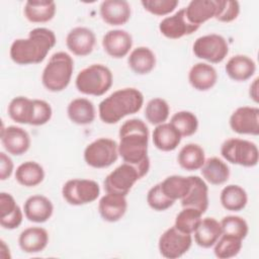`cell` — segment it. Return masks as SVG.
Segmentation results:
<instances>
[{
    "mask_svg": "<svg viewBox=\"0 0 259 259\" xmlns=\"http://www.w3.org/2000/svg\"><path fill=\"white\" fill-rule=\"evenodd\" d=\"M118 154L123 162L139 169L145 176L150 168L148 157L149 130L140 118H132L122 123L119 128Z\"/></svg>",
    "mask_w": 259,
    "mask_h": 259,
    "instance_id": "6da1fadb",
    "label": "cell"
},
{
    "mask_svg": "<svg viewBox=\"0 0 259 259\" xmlns=\"http://www.w3.org/2000/svg\"><path fill=\"white\" fill-rule=\"evenodd\" d=\"M57 38L53 30L36 27L29 31L27 38H17L10 47V58L18 65L38 64L56 45Z\"/></svg>",
    "mask_w": 259,
    "mask_h": 259,
    "instance_id": "7a4b0ae2",
    "label": "cell"
},
{
    "mask_svg": "<svg viewBox=\"0 0 259 259\" xmlns=\"http://www.w3.org/2000/svg\"><path fill=\"white\" fill-rule=\"evenodd\" d=\"M143 103L144 96L140 90L133 87L118 89L99 103V117L105 123H116L124 116L138 112Z\"/></svg>",
    "mask_w": 259,
    "mask_h": 259,
    "instance_id": "3957f363",
    "label": "cell"
},
{
    "mask_svg": "<svg viewBox=\"0 0 259 259\" xmlns=\"http://www.w3.org/2000/svg\"><path fill=\"white\" fill-rule=\"evenodd\" d=\"M73 70L74 61L69 54L65 52L55 53L42 71V85L49 91L60 92L69 85Z\"/></svg>",
    "mask_w": 259,
    "mask_h": 259,
    "instance_id": "277c9868",
    "label": "cell"
},
{
    "mask_svg": "<svg viewBox=\"0 0 259 259\" xmlns=\"http://www.w3.org/2000/svg\"><path fill=\"white\" fill-rule=\"evenodd\" d=\"M112 73L102 64H93L81 70L76 77V88L86 95L101 96L112 85Z\"/></svg>",
    "mask_w": 259,
    "mask_h": 259,
    "instance_id": "5b68a950",
    "label": "cell"
},
{
    "mask_svg": "<svg viewBox=\"0 0 259 259\" xmlns=\"http://www.w3.org/2000/svg\"><path fill=\"white\" fill-rule=\"evenodd\" d=\"M221 154L228 162L244 167L256 166L259 157L254 143L238 138L226 140L221 147Z\"/></svg>",
    "mask_w": 259,
    "mask_h": 259,
    "instance_id": "8992f818",
    "label": "cell"
},
{
    "mask_svg": "<svg viewBox=\"0 0 259 259\" xmlns=\"http://www.w3.org/2000/svg\"><path fill=\"white\" fill-rule=\"evenodd\" d=\"M118 144L108 138H100L90 143L84 150V160L93 168H107L118 158Z\"/></svg>",
    "mask_w": 259,
    "mask_h": 259,
    "instance_id": "52a82bcc",
    "label": "cell"
},
{
    "mask_svg": "<svg viewBox=\"0 0 259 259\" xmlns=\"http://www.w3.org/2000/svg\"><path fill=\"white\" fill-rule=\"evenodd\" d=\"M65 200L72 205L91 203L100 194V188L96 181L90 179H71L62 188Z\"/></svg>",
    "mask_w": 259,
    "mask_h": 259,
    "instance_id": "ba28073f",
    "label": "cell"
},
{
    "mask_svg": "<svg viewBox=\"0 0 259 259\" xmlns=\"http://www.w3.org/2000/svg\"><path fill=\"white\" fill-rule=\"evenodd\" d=\"M142 177L144 176L137 167L123 162L106 176L103 183L104 189L107 193L126 196L134 184Z\"/></svg>",
    "mask_w": 259,
    "mask_h": 259,
    "instance_id": "9c48e42d",
    "label": "cell"
},
{
    "mask_svg": "<svg viewBox=\"0 0 259 259\" xmlns=\"http://www.w3.org/2000/svg\"><path fill=\"white\" fill-rule=\"evenodd\" d=\"M194 55L209 63H221L229 53L226 38L220 34L211 33L198 37L193 44Z\"/></svg>",
    "mask_w": 259,
    "mask_h": 259,
    "instance_id": "30bf717a",
    "label": "cell"
},
{
    "mask_svg": "<svg viewBox=\"0 0 259 259\" xmlns=\"http://www.w3.org/2000/svg\"><path fill=\"white\" fill-rule=\"evenodd\" d=\"M192 238L190 234L179 231L175 226L167 229L159 238V251L168 259H176L183 256L191 247Z\"/></svg>",
    "mask_w": 259,
    "mask_h": 259,
    "instance_id": "8fae6325",
    "label": "cell"
},
{
    "mask_svg": "<svg viewBox=\"0 0 259 259\" xmlns=\"http://www.w3.org/2000/svg\"><path fill=\"white\" fill-rule=\"evenodd\" d=\"M231 128L240 135H259V109L254 106L238 107L230 117Z\"/></svg>",
    "mask_w": 259,
    "mask_h": 259,
    "instance_id": "7c38bea8",
    "label": "cell"
},
{
    "mask_svg": "<svg viewBox=\"0 0 259 259\" xmlns=\"http://www.w3.org/2000/svg\"><path fill=\"white\" fill-rule=\"evenodd\" d=\"M199 25L192 24L186 17L185 9L182 8L171 16L165 17L159 24L161 33L171 39H177L196 31Z\"/></svg>",
    "mask_w": 259,
    "mask_h": 259,
    "instance_id": "4fadbf2b",
    "label": "cell"
},
{
    "mask_svg": "<svg viewBox=\"0 0 259 259\" xmlns=\"http://www.w3.org/2000/svg\"><path fill=\"white\" fill-rule=\"evenodd\" d=\"M0 139L5 151L13 156L24 154L30 147V137L28 133L16 125H9L7 127L2 125Z\"/></svg>",
    "mask_w": 259,
    "mask_h": 259,
    "instance_id": "5bb4252c",
    "label": "cell"
},
{
    "mask_svg": "<svg viewBox=\"0 0 259 259\" xmlns=\"http://www.w3.org/2000/svg\"><path fill=\"white\" fill-rule=\"evenodd\" d=\"M96 37L94 32L84 26L74 27L66 37L67 48L76 56L84 57L89 55L95 46Z\"/></svg>",
    "mask_w": 259,
    "mask_h": 259,
    "instance_id": "9a60e30c",
    "label": "cell"
},
{
    "mask_svg": "<svg viewBox=\"0 0 259 259\" xmlns=\"http://www.w3.org/2000/svg\"><path fill=\"white\" fill-rule=\"evenodd\" d=\"M133 37L123 29H112L107 31L102 38L104 51L112 58L119 59L126 56L132 49Z\"/></svg>",
    "mask_w": 259,
    "mask_h": 259,
    "instance_id": "2e32d148",
    "label": "cell"
},
{
    "mask_svg": "<svg viewBox=\"0 0 259 259\" xmlns=\"http://www.w3.org/2000/svg\"><path fill=\"white\" fill-rule=\"evenodd\" d=\"M191 185L187 194L181 199L182 207H191L202 214L208 207V188L204 180L198 176H190Z\"/></svg>",
    "mask_w": 259,
    "mask_h": 259,
    "instance_id": "e0dca14e",
    "label": "cell"
},
{
    "mask_svg": "<svg viewBox=\"0 0 259 259\" xmlns=\"http://www.w3.org/2000/svg\"><path fill=\"white\" fill-rule=\"evenodd\" d=\"M131 5L125 0H105L100 4V15L109 25H122L131 17Z\"/></svg>",
    "mask_w": 259,
    "mask_h": 259,
    "instance_id": "ac0fdd59",
    "label": "cell"
},
{
    "mask_svg": "<svg viewBox=\"0 0 259 259\" xmlns=\"http://www.w3.org/2000/svg\"><path fill=\"white\" fill-rule=\"evenodd\" d=\"M127 202L124 195L107 193L102 196L98 203V210L101 218L109 223L119 221L125 213Z\"/></svg>",
    "mask_w": 259,
    "mask_h": 259,
    "instance_id": "d6986e66",
    "label": "cell"
},
{
    "mask_svg": "<svg viewBox=\"0 0 259 259\" xmlns=\"http://www.w3.org/2000/svg\"><path fill=\"white\" fill-rule=\"evenodd\" d=\"M23 214L14 197L6 192L0 193V225L7 230L18 228L22 223Z\"/></svg>",
    "mask_w": 259,
    "mask_h": 259,
    "instance_id": "ffe728a7",
    "label": "cell"
},
{
    "mask_svg": "<svg viewBox=\"0 0 259 259\" xmlns=\"http://www.w3.org/2000/svg\"><path fill=\"white\" fill-rule=\"evenodd\" d=\"M23 210L28 221L45 223L52 217L54 206L48 197L44 195H32L25 200Z\"/></svg>",
    "mask_w": 259,
    "mask_h": 259,
    "instance_id": "44dd1931",
    "label": "cell"
},
{
    "mask_svg": "<svg viewBox=\"0 0 259 259\" xmlns=\"http://www.w3.org/2000/svg\"><path fill=\"white\" fill-rule=\"evenodd\" d=\"M49 243L47 230L40 227H30L23 230L18 238L20 249L25 253L41 252Z\"/></svg>",
    "mask_w": 259,
    "mask_h": 259,
    "instance_id": "7402d4cb",
    "label": "cell"
},
{
    "mask_svg": "<svg viewBox=\"0 0 259 259\" xmlns=\"http://www.w3.org/2000/svg\"><path fill=\"white\" fill-rule=\"evenodd\" d=\"M190 85L198 91H206L212 88L218 81L215 69L206 63L193 65L188 74Z\"/></svg>",
    "mask_w": 259,
    "mask_h": 259,
    "instance_id": "603a6c76",
    "label": "cell"
},
{
    "mask_svg": "<svg viewBox=\"0 0 259 259\" xmlns=\"http://www.w3.org/2000/svg\"><path fill=\"white\" fill-rule=\"evenodd\" d=\"M185 9L187 19L199 25L210 18H214L218 10V0H192Z\"/></svg>",
    "mask_w": 259,
    "mask_h": 259,
    "instance_id": "cb8c5ba5",
    "label": "cell"
},
{
    "mask_svg": "<svg viewBox=\"0 0 259 259\" xmlns=\"http://www.w3.org/2000/svg\"><path fill=\"white\" fill-rule=\"evenodd\" d=\"M227 75L234 81H246L256 71L255 62L245 55H236L229 59L225 67Z\"/></svg>",
    "mask_w": 259,
    "mask_h": 259,
    "instance_id": "d4e9b609",
    "label": "cell"
},
{
    "mask_svg": "<svg viewBox=\"0 0 259 259\" xmlns=\"http://www.w3.org/2000/svg\"><path fill=\"white\" fill-rule=\"evenodd\" d=\"M181 135L169 122L156 125L153 132V143L161 151L169 152L175 150L181 142Z\"/></svg>",
    "mask_w": 259,
    "mask_h": 259,
    "instance_id": "484cf974",
    "label": "cell"
},
{
    "mask_svg": "<svg viewBox=\"0 0 259 259\" xmlns=\"http://www.w3.org/2000/svg\"><path fill=\"white\" fill-rule=\"evenodd\" d=\"M195 243L202 248H210L222 235L221 224L213 218L202 219L194 231Z\"/></svg>",
    "mask_w": 259,
    "mask_h": 259,
    "instance_id": "4316f807",
    "label": "cell"
},
{
    "mask_svg": "<svg viewBox=\"0 0 259 259\" xmlns=\"http://www.w3.org/2000/svg\"><path fill=\"white\" fill-rule=\"evenodd\" d=\"M67 113L72 122L85 125L94 120L95 107L94 104L87 98H75L69 103Z\"/></svg>",
    "mask_w": 259,
    "mask_h": 259,
    "instance_id": "83f0119b",
    "label": "cell"
},
{
    "mask_svg": "<svg viewBox=\"0 0 259 259\" xmlns=\"http://www.w3.org/2000/svg\"><path fill=\"white\" fill-rule=\"evenodd\" d=\"M24 15L30 22H48L55 16L56 3L54 1H26L24 5Z\"/></svg>",
    "mask_w": 259,
    "mask_h": 259,
    "instance_id": "f1b7e54d",
    "label": "cell"
},
{
    "mask_svg": "<svg viewBox=\"0 0 259 259\" xmlns=\"http://www.w3.org/2000/svg\"><path fill=\"white\" fill-rule=\"evenodd\" d=\"M200 169L203 178L213 185L224 184L230 177L229 166L218 157L206 159Z\"/></svg>",
    "mask_w": 259,
    "mask_h": 259,
    "instance_id": "f546056e",
    "label": "cell"
},
{
    "mask_svg": "<svg viewBox=\"0 0 259 259\" xmlns=\"http://www.w3.org/2000/svg\"><path fill=\"white\" fill-rule=\"evenodd\" d=\"M8 114L15 122L31 125L34 114V100L25 96L14 97L8 105Z\"/></svg>",
    "mask_w": 259,
    "mask_h": 259,
    "instance_id": "4dcf8cb0",
    "label": "cell"
},
{
    "mask_svg": "<svg viewBox=\"0 0 259 259\" xmlns=\"http://www.w3.org/2000/svg\"><path fill=\"white\" fill-rule=\"evenodd\" d=\"M130 68L139 75L150 73L156 65L155 54L147 47L136 48L128 56Z\"/></svg>",
    "mask_w": 259,
    "mask_h": 259,
    "instance_id": "1f68e13d",
    "label": "cell"
},
{
    "mask_svg": "<svg viewBox=\"0 0 259 259\" xmlns=\"http://www.w3.org/2000/svg\"><path fill=\"white\" fill-rule=\"evenodd\" d=\"M44 178V168L34 161L24 162L15 170L16 181L25 187H34L41 183Z\"/></svg>",
    "mask_w": 259,
    "mask_h": 259,
    "instance_id": "d6a6232c",
    "label": "cell"
},
{
    "mask_svg": "<svg viewBox=\"0 0 259 259\" xmlns=\"http://www.w3.org/2000/svg\"><path fill=\"white\" fill-rule=\"evenodd\" d=\"M177 161L179 165L187 171L198 170L202 167L205 161L204 151L197 144H187L179 151Z\"/></svg>",
    "mask_w": 259,
    "mask_h": 259,
    "instance_id": "836d02e7",
    "label": "cell"
},
{
    "mask_svg": "<svg viewBox=\"0 0 259 259\" xmlns=\"http://www.w3.org/2000/svg\"><path fill=\"white\" fill-rule=\"evenodd\" d=\"M220 199L223 207L227 210L239 211L246 206L248 196L245 189L241 186L230 184L223 188Z\"/></svg>",
    "mask_w": 259,
    "mask_h": 259,
    "instance_id": "e575fe53",
    "label": "cell"
},
{
    "mask_svg": "<svg viewBox=\"0 0 259 259\" xmlns=\"http://www.w3.org/2000/svg\"><path fill=\"white\" fill-rule=\"evenodd\" d=\"M160 184L164 194L175 201L182 199L187 194L191 185V178L190 176L171 175L160 182Z\"/></svg>",
    "mask_w": 259,
    "mask_h": 259,
    "instance_id": "d590c367",
    "label": "cell"
},
{
    "mask_svg": "<svg viewBox=\"0 0 259 259\" xmlns=\"http://www.w3.org/2000/svg\"><path fill=\"white\" fill-rule=\"evenodd\" d=\"M170 123L179 132L181 137H190L194 135L198 127V119L196 115L187 110L174 113Z\"/></svg>",
    "mask_w": 259,
    "mask_h": 259,
    "instance_id": "8d00e7d4",
    "label": "cell"
},
{
    "mask_svg": "<svg viewBox=\"0 0 259 259\" xmlns=\"http://www.w3.org/2000/svg\"><path fill=\"white\" fill-rule=\"evenodd\" d=\"M169 112V104L165 99L153 98L146 105L145 116L151 124L158 125L164 123L167 120Z\"/></svg>",
    "mask_w": 259,
    "mask_h": 259,
    "instance_id": "74e56055",
    "label": "cell"
},
{
    "mask_svg": "<svg viewBox=\"0 0 259 259\" xmlns=\"http://www.w3.org/2000/svg\"><path fill=\"white\" fill-rule=\"evenodd\" d=\"M242 248V240L233 236L222 234L214 244V255L220 259H228L239 254Z\"/></svg>",
    "mask_w": 259,
    "mask_h": 259,
    "instance_id": "f35d334b",
    "label": "cell"
},
{
    "mask_svg": "<svg viewBox=\"0 0 259 259\" xmlns=\"http://www.w3.org/2000/svg\"><path fill=\"white\" fill-rule=\"evenodd\" d=\"M202 213L195 208L183 207V209L176 215L175 227L186 234H193L199 223L201 222Z\"/></svg>",
    "mask_w": 259,
    "mask_h": 259,
    "instance_id": "ab89813d",
    "label": "cell"
},
{
    "mask_svg": "<svg viewBox=\"0 0 259 259\" xmlns=\"http://www.w3.org/2000/svg\"><path fill=\"white\" fill-rule=\"evenodd\" d=\"M222 234L233 236L241 240L245 239L249 228L247 222L238 215H227L221 222Z\"/></svg>",
    "mask_w": 259,
    "mask_h": 259,
    "instance_id": "60d3db41",
    "label": "cell"
},
{
    "mask_svg": "<svg viewBox=\"0 0 259 259\" xmlns=\"http://www.w3.org/2000/svg\"><path fill=\"white\" fill-rule=\"evenodd\" d=\"M147 202L151 208L157 211H163L168 209L174 204V200L167 197L161 189V184L158 183L150 190L147 194Z\"/></svg>",
    "mask_w": 259,
    "mask_h": 259,
    "instance_id": "b9f144b4",
    "label": "cell"
},
{
    "mask_svg": "<svg viewBox=\"0 0 259 259\" xmlns=\"http://www.w3.org/2000/svg\"><path fill=\"white\" fill-rule=\"evenodd\" d=\"M240 13V4L234 0H218V10L214 18L221 22H231Z\"/></svg>",
    "mask_w": 259,
    "mask_h": 259,
    "instance_id": "7bdbcfd3",
    "label": "cell"
},
{
    "mask_svg": "<svg viewBox=\"0 0 259 259\" xmlns=\"http://www.w3.org/2000/svg\"><path fill=\"white\" fill-rule=\"evenodd\" d=\"M177 0H143L141 4L145 10L158 16L166 15L172 12L178 5Z\"/></svg>",
    "mask_w": 259,
    "mask_h": 259,
    "instance_id": "ee69618b",
    "label": "cell"
},
{
    "mask_svg": "<svg viewBox=\"0 0 259 259\" xmlns=\"http://www.w3.org/2000/svg\"><path fill=\"white\" fill-rule=\"evenodd\" d=\"M34 100V114L31 125H42L47 123L53 114V110L51 105L41 99H33Z\"/></svg>",
    "mask_w": 259,
    "mask_h": 259,
    "instance_id": "f6af8a7d",
    "label": "cell"
},
{
    "mask_svg": "<svg viewBox=\"0 0 259 259\" xmlns=\"http://www.w3.org/2000/svg\"><path fill=\"white\" fill-rule=\"evenodd\" d=\"M13 172V162L11 158L4 152L0 153V179L6 180Z\"/></svg>",
    "mask_w": 259,
    "mask_h": 259,
    "instance_id": "bcb514c9",
    "label": "cell"
},
{
    "mask_svg": "<svg viewBox=\"0 0 259 259\" xmlns=\"http://www.w3.org/2000/svg\"><path fill=\"white\" fill-rule=\"evenodd\" d=\"M249 95L250 98H252L256 103L258 102V78H255L253 83L250 85Z\"/></svg>",
    "mask_w": 259,
    "mask_h": 259,
    "instance_id": "7dc6e473",
    "label": "cell"
}]
</instances>
